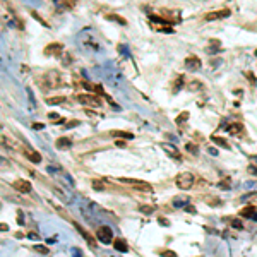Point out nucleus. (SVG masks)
I'll list each match as a JSON object with an SVG mask.
<instances>
[{
    "label": "nucleus",
    "mask_w": 257,
    "mask_h": 257,
    "mask_svg": "<svg viewBox=\"0 0 257 257\" xmlns=\"http://www.w3.org/2000/svg\"><path fill=\"white\" fill-rule=\"evenodd\" d=\"M118 180L130 187H134V189H139V190H146V192H151L153 190V187L148 182H142V180H134V178H118Z\"/></svg>",
    "instance_id": "obj_2"
},
{
    "label": "nucleus",
    "mask_w": 257,
    "mask_h": 257,
    "mask_svg": "<svg viewBox=\"0 0 257 257\" xmlns=\"http://www.w3.org/2000/svg\"><path fill=\"white\" fill-rule=\"evenodd\" d=\"M45 127L43 125V123H39V122H36V123H33V128H34V130H41V128Z\"/></svg>",
    "instance_id": "obj_35"
},
{
    "label": "nucleus",
    "mask_w": 257,
    "mask_h": 257,
    "mask_svg": "<svg viewBox=\"0 0 257 257\" xmlns=\"http://www.w3.org/2000/svg\"><path fill=\"white\" fill-rule=\"evenodd\" d=\"M94 93H98V94H105V89H103L100 84H96V86H94Z\"/></svg>",
    "instance_id": "obj_29"
},
{
    "label": "nucleus",
    "mask_w": 257,
    "mask_h": 257,
    "mask_svg": "<svg viewBox=\"0 0 257 257\" xmlns=\"http://www.w3.org/2000/svg\"><path fill=\"white\" fill-rule=\"evenodd\" d=\"M31 16H33V17H34V19H36V21H38V23H39V24H43V26H48V23H46V21H45V19H41V16H39V14H38V12H34V10H33V12H31Z\"/></svg>",
    "instance_id": "obj_25"
},
{
    "label": "nucleus",
    "mask_w": 257,
    "mask_h": 257,
    "mask_svg": "<svg viewBox=\"0 0 257 257\" xmlns=\"http://www.w3.org/2000/svg\"><path fill=\"white\" fill-rule=\"evenodd\" d=\"M76 100L79 103H82V105H89V106H94V108H98V106H101V101L98 96H94V94H77Z\"/></svg>",
    "instance_id": "obj_3"
},
{
    "label": "nucleus",
    "mask_w": 257,
    "mask_h": 257,
    "mask_svg": "<svg viewBox=\"0 0 257 257\" xmlns=\"http://www.w3.org/2000/svg\"><path fill=\"white\" fill-rule=\"evenodd\" d=\"M255 211H257V209L254 207V206H245V207L240 211V216H242V218H254Z\"/></svg>",
    "instance_id": "obj_13"
},
{
    "label": "nucleus",
    "mask_w": 257,
    "mask_h": 257,
    "mask_svg": "<svg viewBox=\"0 0 257 257\" xmlns=\"http://www.w3.org/2000/svg\"><path fill=\"white\" fill-rule=\"evenodd\" d=\"M230 16V10L228 9H221V10H214V12H209L204 16L206 21H218V19H226Z\"/></svg>",
    "instance_id": "obj_5"
},
{
    "label": "nucleus",
    "mask_w": 257,
    "mask_h": 257,
    "mask_svg": "<svg viewBox=\"0 0 257 257\" xmlns=\"http://www.w3.org/2000/svg\"><path fill=\"white\" fill-rule=\"evenodd\" d=\"M158 255H161V257H177V254H175L173 250H158Z\"/></svg>",
    "instance_id": "obj_24"
},
{
    "label": "nucleus",
    "mask_w": 257,
    "mask_h": 257,
    "mask_svg": "<svg viewBox=\"0 0 257 257\" xmlns=\"http://www.w3.org/2000/svg\"><path fill=\"white\" fill-rule=\"evenodd\" d=\"M139 211H141L142 214H153V211H156V207H154V206H141Z\"/></svg>",
    "instance_id": "obj_20"
},
{
    "label": "nucleus",
    "mask_w": 257,
    "mask_h": 257,
    "mask_svg": "<svg viewBox=\"0 0 257 257\" xmlns=\"http://www.w3.org/2000/svg\"><path fill=\"white\" fill-rule=\"evenodd\" d=\"M183 209H185L187 212H190V214H194V212H196V207H194V206H185Z\"/></svg>",
    "instance_id": "obj_33"
},
{
    "label": "nucleus",
    "mask_w": 257,
    "mask_h": 257,
    "mask_svg": "<svg viewBox=\"0 0 257 257\" xmlns=\"http://www.w3.org/2000/svg\"><path fill=\"white\" fill-rule=\"evenodd\" d=\"M28 237H29V238H31V240H36V238H38V235H36V233H29V235H28Z\"/></svg>",
    "instance_id": "obj_41"
},
{
    "label": "nucleus",
    "mask_w": 257,
    "mask_h": 257,
    "mask_svg": "<svg viewBox=\"0 0 257 257\" xmlns=\"http://www.w3.org/2000/svg\"><path fill=\"white\" fill-rule=\"evenodd\" d=\"M0 230H2V231H7V230H9V226H7L5 223H0Z\"/></svg>",
    "instance_id": "obj_39"
},
{
    "label": "nucleus",
    "mask_w": 257,
    "mask_h": 257,
    "mask_svg": "<svg viewBox=\"0 0 257 257\" xmlns=\"http://www.w3.org/2000/svg\"><path fill=\"white\" fill-rule=\"evenodd\" d=\"M76 125H79V120H71L67 123V127H76Z\"/></svg>",
    "instance_id": "obj_38"
},
{
    "label": "nucleus",
    "mask_w": 257,
    "mask_h": 257,
    "mask_svg": "<svg viewBox=\"0 0 257 257\" xmlns=\"http://www.w3.org/2000/svg\"><path fill=\"white\" fill-rule=\"evenodd\" d=\"M72 146V141L69 137H60L57 141V149H69Z\"/></svg>",
    "instance_id": "obj_14"
},
{
    "label": "nucleus",
    "mask_w": 257,
    "mask_h": 257,
    "mask_svg": "<svg viewBox=\"0 0 257 257\" xmlns=\"http://www.w3.org/2000/svg\"><path fill=\"white\" fill-rule=\"evenodd\" d=\"M12 187L21 194H28V192H31V189H33L28 180H16V182H12Z\"/></svg>",
    "instance_id": "obj_7"
},
{
    "label": "nucleus",
    "mask_w": 257,
    "mask_h": 257,
    "mask_svg": "<svg viewBox=\"0 0 257 257\" xmlns=\"http://www.w3.org/2000/svg\"><path fill=\"white\" fill-rule=\"evenodd\" d=\"M62 101H65L64 96H55V98H48V100H46L48 105H58V103H62Z\"/></svg>",
    "instance_id": "obj_21"
},
{
    "label": "nucleus",
    "mask_w": 257,
    "mask_h": 257,
    "mask_svg": "<svg viewBox=\"0 0 257 257\" xmlns=\"http://www.w3.org/2000/svg\"><path fill=\"white\" fill-rule=\"evenodd\" d=\"M219 189H223V190H228L230 189V180L226 178V180H221V182H219Z\"/></svg>",
    "instance_id": "obj_27"
},
{
    "label": "nucleus",
    "mask_w": 257,
    "mask_h": 257,
    "mask_svg": "<svg viewBox=\"0 0 257 257\" xmlns=\"http://www.w3.org/2000/svg\"><path fill=\"white\" fill-rule=\"evenodd\" d=\"M24 156L28 158L29 161H33V163H41V154H39L38 151H33V149H24Z\"/></svg>",
    "instance_id": "obj_11"
},
{
    "label": "nucleus",
    "mask_w": 257,
    "mask_h": 257,
    "mask_svg": "<svg viewBox=\"0 0 257 257\" xmlns=\"http://www.w3.org/2000/svg\"><path fill=\"white\" fill-rule=\"evenodd\" d=\"M113 247H115L117 252H122V254L128 252V244H127L125 238H122V237H117L115 240H113Z\"/></svg>",
    "instance_id": "obj_8"
},
{
    "label": "nucleus",
    "mask_w": 257,
    "mask_h": 257,
    "mask_svg": "<svg viewBox=\"0 0 257 257\" xmlns=\"http://www.w3.org/2000/svg\"><path fill=\"white\" fill-rule=\"evenodd\" d=\"M249 173L257 175V166H254V165H250V166H249Z\"/></svg>",
    "instance_id": "obj_36"
},
{
    "label": "nucleus",
    "mask_w": 257,
    "mask_h": 257,
    "mask_svg": "<svg viewBox=\"0 0 257 257\" xmlns=\"http://www.w3.org/2000/svg\"><path fill=\"white\" fill-rule=\"evenodd\" d=\"M93 189L94 190H103V189H105V183L100 182V180H94V182H93Z\"/></svg>",
    "instance_id": "obj_26"
},
{
    "label": "nucleus",
    "mask_w": 257,
    "mask_h": 257,
    "mask_svg": "<svg viewBox=\"0 0 257 257\" xmlns=\"http://www.w3.org/2000/svg\"><path fill=\"white\" fill-rule=\"evenodd\" d=\"M110 134L115 135V137H123V139H132V137H134V134H130V132H123V130H112Z\"/></svg>",
    "instance_id": "obj_16"
},
{
    "label": "nucleus",
    "mask_w": 257,
    "mask_h": 257,
    "mask_svg": "<svg viewBox=\"0 0 257 257\" xmlns=\"http://www.w3.org/2000/svg\"><path fill=\"white\" fill-rule=\"evenodd\" d=\"M34 252H38V254H41V255H45V254H48V247H45V245H34Z\"/></svg>",
    "instance_id": "obj_22"
},
{
    "label": "nucleus",
    "mask_w": 257,
    "mask_h": 257,
    "mask_svg": "<svg viewBox=\"0 0 257 257\" xmlns=\"http://www.w3.org/2000/svg\"><path fill=\"white\" fill-rule=\"evenodd\" d=\"M62 53H64V45L60 43H50L45 48V55H50V57H58Z\"/></svg>",
    "instance_id": "obj_6"
},
{
    "label": "nucleus",
    "mask_w": 257,
    "mask_h": 257,
    "mask_svg": "<svg viewBox=\"0 0 257 257\" xmlns=\"http://www.w3.org/2000/svg\"><path fill=\"white\" fill-rule=\"evenodd\" d=\"M96 238L103 244H112L113 242V233L112 230L108 228V226H100V228L96 230Z\"/></svg>",
    "instance_id": "obj_4"
},
{
    "label": "nucleus",
    "mask_w": 257,
    "mask_h": 257,
    "mask_svg": "<svg viewBox=\"0 0 257 257\" xmlns=\"http://www.w3.org/2000/svg\"><path fill=\"white\" fill-rule=\"evenodd\" d=\"M182 84H183V77H178L177 82H175V91H178L180 87H182Z\"/></svg>",
    "instance_id": "obj_28"
},
{
    "label": "nucleus",
    "mask_w": 257,
    "mask_h": 257,
    "mask_svg": "<svg viewBox=\"0 0 257 257\" xmlns=\"http://www.w3.org/2000/svg\"><path fill=\"white\" fill-rule=\"evenodd\" d=\"M108 19H110V21H117V23H120V24H123V26L127 24V21L123 19V17H120V16H113V14H110Z\"/></svg>",
    "instance_id": "obj_23"
},
{
    "label": "nucleus",
    "mask_w": 257,
    "mask_h": 257,
    "mask_svg": "<svg viewBox=\"0 0 257 257\" xmlns=\"http://www.w3.org/2000/svg\"><path fill=\"white\" fill-rule=\"evenodd\" d=\"M51 2H53L55 5H58V7H62V5H67V2H65V0H51Z\"/></svg>",
    "instance_id": "obj_32"
},
{
    "label": "nucleus",
    "mask_w": 257,
    "mask_h": 257,
    "mask_svg": "<svg viewBox=\"0 0 257 257\" xmlns=\"http://www.w3.org/2000/svg\"><path fill=\"white\" fill-rule=\"evenodd\" d=\"M175 183H177L178 189L189 190L190 187L196 183V178H194V175L190 173V171H183V173H178V175H177V178H175Z\"/></svg>",
    "instance_id": "obj_1"
},
{
    "label": "nucleus",
    "mask_w": 257,
    "mask_h": 257,
    "mask_svg": "<svg viewBox=\"0 0 257 257\" xmlns=\"http://www.w3.org/2000/svg\"><path fill=\"white\" fill-rule=\"evenodd\" d=\"M245 77H247V79H249V81H250V82H252V84H255V77H254V76H252V72H245Z\"/></svg>",
    "instance_id": "obj_30"
},
{
    "label": "nucleus",
    "mask_w": 257,
    "mask_h": 257,
    "mask_svg": "<svg viewBox=\"0 0 257 257\" xmlns=\"http://www.w3.org/2000/svg\"><path fill=\"white\" fill-rule=\"evenodd\" d=\"M74 226H76V230H77V231H79V233H81V235H82V237H84V240H86V242H87V244H89V245H91V247H94V245H96V240H94V238H93V237H91V233H87V231H86V230H84V228H82V226H81V225H79V223H74Z\"/></svg>",
    "instance_id": "obj_10"
},
{
    "label": "nucleus",
    "mask_w": 257,
    "mask_h": 257,
    "mask_svg": "<svg viewBox=\"0 0 257 257\" xmlns=\"http://www.w3.org/2000/svg\"><path fill=\"white\" fill-rule=\"evenodd\" d=\"M187 149H189V151H192V153H196V146H192V144L187 146Z\"/></svg>",
    "instance_id": "obj_40"
},
{
    "label": "nucleus",
    "mask_w": 257,
    "mask_h": 257,
    "mask_svg": "<svg viewBox=\"0 0 257 257\" xmlns=\"http://www.w3.org/2000/svg\"><path fill=\"white\" fill-rule=\"evenodd\" d=\"M255 57H257V50H255Z\"/></svg>",
    "instance_id": "obj_42"
},
{
    "label": "nucleus",
    "mask_w": 257,
    "mask_h": 257,
    "mask_svg": "<svg viewBox=\"0 0 257 257\" xmlns=\"http://www.w3.org/2000/svg\"><path fill=\"white\" fill-rule=\"evenodd\" d=\"M115 144L118 146V148H125L127 142H125V141H122V139H118V141H115Z\"/></svg>",
    "instance_id": "obj_34"
},
{
    "label": "nucleus",
    "mask_w": 257,
    "mask_h": 257,
    "mask_svg": "<svg viewBox=\"0 0 257 257\" xmlns=\"http://www.w3.org/2000/svg\"><path fill=\"white\" fill-rule=\"evenodd\" d=\"M201 67V60L197 57H187L185 58V69H189V71H199Z\"/></svg>",
    "instance_id": "obj_9"
},
{
    "label": "nucleus",
    "mask_w": 257,
    "mask_h": 257,
    "mask_svg": "<svg viewBox=\"0 0 257 257\" xmlns=\"http://www.w3.org/2000/svg\"><path fill=\"white\" fill-rule=\"evenodd\" d=\"M161 148H163L165 151H166L168 154H170L171 158H175V160H178V161L182 160V154H180V153L177 151V149L173 148V146H168V144H161Z\"/></svg>",
    "instance_id": "obj_12"
},
{
    "label": "nucleus",
    "mask_w": 257,
    "mask_h": 257,
    "mask_svg": "<svg viewBox=\"0 0 257 257\" xmlns=\"http://www.w3.org/2000/svg\"><path fill=\"white\" fill-rule=\"evenodd\" d=\"M187 120H189V112H182L177 118H175V123H177V125H182L183 122H187Z\"/></svg>",
    "instance_id": "obj_18"
},
{
    "label": "nucleus",
    "mask_w": 257,
    "mask_h": 257,
    "mask_svg": "<svg viewBox=\"0 0 257 257\" xmlns=\"http://www.w3.org/2000/svg\"><path fill=\"white\" fill-rule=\"evenodd\" d=\"M212 142H216V144H218L219 148L230 149V144L226 142V139H223V137H218V135H212Z\"/></svg>",
    "instance_id": "obj_15"
},
{
    "label": "nucleus",
    "mask_w": 257,
    "mask_h": 257,
    "mask_svg": "<svg viewBox=\"0 0 257 257\" xmlns=\"http://www.w3.org/2000/svg\"><path fill=\"white\" fill-rule=\"evenodd\" d=\"M158 221H160L163 226H170V221H168L166 218H158Z\"/></svg>",
    "instance_id": "obj_31"
},
{
    "label": "nucleus",
    "mask_w": 257,
    "mask_h": 257,
    "mask_svg": "<svg viewBox=\"0 0 257 257\" xmlns=\"http://www.w3.org/2000/svg\"><path fill=\"white\" fill-rule=\"evenodd\" d=\"M230 223H231V226H233V228H237V230H244V223H242V219H238V218H231V219H230Z\"/></svg>",
    "instance_id": "obj_19"
},
{
    "label": "nucleus",
    "mask_w": 257,
    "mask_h": 257,
    "mask_svg": "<svg viewBox=\"0 0 257 257\" xmlns=\"http://www.w3.org/2000/svg\"><path fill=\"white\" fill-rule=\"evenodd\" d=\"M207 204H209V206H219V204H221V201H218V199H214V201H207Z\"/></svg>",
    "instance_id": "obj_37"
},
{
    "label": "nucleus",
    "mask_w": 257,
    "mask_h": 257,
    "mask_svg": "<svg viewBox=\"0 0 257 257\" xmlns=\"http://www.w3.org/2000/svg\"><path fill=\"white\" fill-rule=\"evenodd\" d=\"M242 128H244V127H242L240 123H231V125L228 127V132L231 135H238L242 132Z\"/></svg>",
    "instance_id": "obj_17"
}]
</instances>
